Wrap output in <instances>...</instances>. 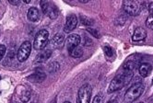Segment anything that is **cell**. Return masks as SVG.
<instances>
[{"label": "cell", "instance_id": "cell-1", "mask_svg": "<svg viewBox=\"0 0 153 103\" xmlns=\"http://www.w3.org/2000/svg\"><path fill=\"white\" fill-rule=\"evenodd\" d=\"M134 72H128V71H125L124 73H121L117 75L113 80L109 86V89H108V93H114L117 90L122 89L126 85H127L129 83V81L131 80V78L133 77V74Z\"/></svg>", "mask_w": 153, "mask_h": 103}, {"label": "cell", "instance_id": "cell-2", "mask_svg": "<svg viewBox=\"0 0 153 103\" xmlns=\"http://www.w3.org/2000/svg\"><path fill=\"white\" fill-rule=\"evenodd\" d=\"M145 90V87L141 82H137L134 84L132 87H130L125 94V100L128 103L137 100Z\"/></svg>", "mask_w": 153, "mask_h": 103}, {"label": "cell", "instance_id": "cell-3", "mask_svg": "<svg viewBox=\"0 0 153 103\" xmlns=\"http://www.w3.org/2000/svg\"><path fill=\"white\" fill-rule=\"evenodd\" d=\"M49 39V32L46 30H41L37 32L33 41V47L35 50H42L46 47Z\"/></svg>", "mask_w": 153, "mask_h": 103}, {"label": "cell", "instance_id": "cell-4", "mask_svg": "<svg viewBox=\"0 0 153 103\" xmlns=\"http://www.w3.org/2000/svg\"><path fill=\"white\" fill-rule=\"evenodd\" d=\"M92 89L89 84H85L81 86L78 92V98H76V103H90L91 98Z\"/></svg>", "mask_w": 153, "mask_h": 103}, {"label": "cell", "instance_id": "cell-5", "mask_svg": "<svg viewBox=\"0 0 153 103\" xmlns=\"http://www.w3.org/2000/svg\"><path fill=\"white\" fill-rule=\"evenodd\" d=\"M123 9L126 11V13L131 16H137L141 11V3L137 1H129L125 0L123 1Z\"/></svg>", "mask_w": 153, "mask_h": 103}, {"label": "cell", "instance_id": "cell-6", "mask_svg": "<svg viewBox=\"0 0 153 103\" xmlns=\"http://www.w3.org/2000/svg\"><path fill=\"white\" fill-rule=\"evenodd\" d=\"M31 51V44L30 41H24L20 45L17 53V58L19 62H24L28 59Z\"/></svg>", "mask_w": 153, "mask_h": 103}, {"label": "cell", "instance_id": "cell-7", "mask_svg": "<svg viewBox=\"0 0 153 103\" xmlns=\"http://www.w3.org/2000/svg\"><path fill=\"white\" fill-rule=\"evenodd\" d=\"M41 7H42V12L48 15V17L52 19H54L58 17V10L56 8V7L47 2V1H42L41 2Z\"/></svg>", "mask_w": 153, "mask_h": 103}, {"label": "cell", "instance_id": "cell-8", "mask_svg": "<svg viewBox=\"0 0 153 103\" xmlns=\"http://www.w3.org/2000/svg\"><path fill=\"white\" fill-rule=\"evenodd\" d=\"M78 26V18L76 15H69L65 19V24L64 27V31L65 33H69L74 30Z\"/></svg>", "mask_w": 153, "mask_h": 103}, {"label": "cell", "instance_id": "cell-9", "mask_svg": "<svg viewBox=\"0 0 153 103\" xmlns=\"http://www.w3.org/2000/svg\"><path fill=\"white\" fill-rule=\"evenodd\" d=\"M65 36L64 34L62 33H57L56 34L51 40L50 41V44H51V47L53 49H58V48H61L63 47L64 45V42H65Z\"/></svg>", "mask_w": 153, "mask_h": 103}, {"label": "cell", "instance_id": "cell-10", "mask_svg": "<svg viewBox=\"0 0 153 103\" xmlns=\"http://www.w3.org/2000/svg\"><path fill=\"white\" fill-rule=\"evenodd\" d=\"M80 36L79 34H71L67 38V47L68 50L79 46V44L80 43Z\"/></svg>", "mask_w": 153, "mask_h": 103}, {"label": "cell", "instance_id": "cell-11", "mask_svg": "<svg viewBox=\"0 0 153 103\" xmlns=\"http://www.w3.org/2000/svg\"><path fill=\"white\" fill-rule=\"evenodd\" d=\"M18 96H19V99H20V101L22 102H28L30 99V91L25 87H22L20 88V87H18Z\"/></svg>", "mask_w": 153, "mask_h": 103}, {"label": "cell", "instance_id": "cell-12", "mask_svg": "<svg viewBox=\"0 0 153 103\" xmlns=\"http://www.w3.org/2000/svg\"><path fill=\"white\" fill-rule=\"evenodd\" d=\"M152 71V65L149 63H142L139 65L138 72L142 77H148Z\"/></svg>", "mask_w": 153, "mask_h": 103}, {"label": "cell", "instance_id": "cell-13", "mask_svg": "<svg viewBox=\"0 0 153 103\" xmlns=\"http://www.w3.org/2000/svg\"><path fill=\"white\" fill-rule=\"evenodd\" d=\"M147 37V31L143 28H137L133 33V37L132 40L134 41H144Z\"/></svg>", "mask_w": 153, "mask_h": 103}, {"label": "cell", "instance_id": "cell-14", "mask_svg": "<svg viewBox=\"0 0 153 103\" xmlns=\"http://www.w3.org/2000/svg\"><path fill=\"white\" fill-rule=\"evenodd\" d=\"M31 82H35V83H41L42 81H45L46 78V74L45 72H42L41 70H37V72L33 73L31 76L28 77Z\"/></svg>", "mask_w": 153, "mask_h": 103}, {"label": "cell", "instance_id": "cell-15", "mask_svg": "<svg viewBox=\"0 0 153 103\" xmlns=\"http://www.w3.org/2000/svg\"><path fill=\"white\" fill-rule=\"evenodd\" d=\"M27 18L31 22H36L39 20L40 18V13H39V10L37 7H32L28 10V13H27Z\"/></svg>", "mask_w": 153, "mask_h": 103}, {"label": "cell", "instance_id": "cell-16", "mask_svg": "<svg viewBox=\"0 0 153 103\" xmlns=\"http://www.w3.org/2000/svg\"><path fill=\"white\" fill-rule=\"evenodd\" d=\"M138 65V60L137 59H128L126 63L124 64V69L125 71L128 72H134V70Z\"/></svg>", "mask_w": 153, "mask_h": 103}, {"label": "cell", "instance_id": "cell-17", "mask_svg": "<svg viewBox=\"0 0 153 103\" xmlns=\"http://www.w3.org/2000/svg\"><path fill=\"white\" fill-rule=\"evenodd\" d=\"M52 55V52L50 50H45L42 52H40L38 53V55L36 56V60L35 62L37 63H43L45 62L47 59H49Z\"/></svg>", "mask_w": 153, "mask_h": 103}, {"label": "cell", "instance_id": "cell-18", "mask_svg": "<svg viewBox=\"0 0 153 103\" xmlns=\"http://www.w3.org/2000/svg\"><path fill=\"white\" fill-rule=\"evenodd\" d=\"M68 53L71 57L73 58H80L83 54V50L81 47L79 46H76V47H74V48H71L68 50Z\"/></svg>", "mask_w": 153, "mask_h": 103}, {"label": "cell", "instance_id": "cell-19", "mask_svg": "<svg viewBox=\"0 0 153 103\" xmlns=\"http://www.w3.org/2000/svg\"><path fill=\"white\" fill-rule=\"evenodd\" d=\"M60 68V64L57 62H52L51 64H48V71L51 74L56 73Z\"/></svg>", "mask_w": 153, "mask_h": 103}, {"label": "cell", "instance_id": "cell-20", "mask_svg": "<svg viewBox=\"0 0 153 103\" xmlns=\"http://www.w3.org/2000/svg\"><path fill=\"white\" fill-rule=\"evenodd\" d=\"M80 20L82 22V24H84L85 26H88V28H90L91 25H93V20L91 19L90 18L86 17V16H83L81 15L80 16Z\"/></svg>", "mask_w": 153, "mask_h": 103}, {"label": "cell", "instance_id": "cell-21", "mask_svg": "<svg viewBox=\"0 0 153 103\" xmlns=\"http://www.w3.org/2000/svg\"><path fill=\"white\" fill-rule=\"evenodd\" d=\"M87 31L88 32H90L92 36H94L95 38H101V34H100V32L98 31L97 30H95V29H92V28H88L87 29Z\"/></svg>", "mask_w": 153, "mask_h": 103}, {"label": "cell", "instance_id": "cell-22", "mask_svg": "<svg viewBox=\"0 0 153 103\" xmlns=\"http://www.w3.org/2000/svg\"><path fill=\"white\" fill-rule=\"evenodd\" d=\"M146 26L150 29V30H153V15H149L146 20Z\"/></svg>", "mask_w": 153, "mask_h": 103}, {"label": "cell", "instance_id": "cell-23", "mask_svg": "<svg viewBox=\"0 0 153 103\" xmlns=\"http://www.w3.org/2000/svg\"><path fill=\"white\" fill-rule=\"evenodd\" d=\"M103 51H104L105 54H106L108 57H112L113 54H114L113 49H112L110 46H104V47H103Z\"/></svg>", "mask_w": 153, "mask_h": 103}, {"label": "cell", "instance_id": "cell-24", "mask_svg": "<svg viewBox=\"0 0 153 103\" xmlns=\"http://www.w3.org/2000/svg\"><path fill=\"white\" fill-rule=\"evenodd\" d=\"M92 103H103V96L100 93L98 94L94 99H93V101Z\"/></svg>", "mask_w": 153, "mask_h": 103}, {"label": "cell", "instance_id": "cell-25", "mask_svg": "<svg viewBox=\"0 0 153 103\" xmlns=\"http://www.w3.org/2000/svg\"><path fill=\"white\" fill-rule=\"evenodd\" d=\"M6 52H7V48H6L5 45L0 44V61L3 59V57H4Z\"/></svg>", "mask_w": 153, "mask_h": 103}, {"label": "cell", "instance_id": "cell-26", "mask_svg": "<svg viewBox=\"0 0 153 103\" xmlns=\"http://www.w3.org/2000/svg\"><path fill=\"white\" fill-rule=\"evenodd\" d=\"M84 39H85V41H84V45H85V46H89V45H91L92 44V41H91V38L85 36Z\"/></svg>", "mask_w": 153, "mask_h": 103}, {"label": "cell", "instance_id": "cell-27", "mask_svg": "<svg viewBox=\"0 0 153 103\" xmlns=\"http://www.w3.org/2000/svg\"><path fill=\"white\" fill-rule=\"evenodd\" d=\"M149 12L150 15H153V3H150L149 5Z\"/></svg>", "mask_w": 153, "mask_h": 103}, {"label": "cell", "instance_id": "cell-28", "mask_svg": "<svg viewBox=\"0 0 153 103\" xmlns=\"http://www.w3.org/2000/svg\"><path fill=\"white\" fill-rule=\"evenodd\" d=\"M9 3L12 4V5H19L20 2L19 1H12V0H9Z\"/></svg>", "mask_w": 153, "mask_h": 103}, {"label": "cell", "instance_id": "cell-29", "mask_svg": "<svg viewBox=\"0 0 153 103\" xmlns=\"http://www.w3.org/2000/svg\"><path fill=\"white\" fill-rule=\"evenodd\" d=\"M107 103H118V102H117L116 99H112V100H110V101H108Z\"/></svg>", "mask_w": 153, "mask_h": 103}, {"label": "cell", "instance_id": "cell-30", "mask_svg": "<svg viewBox=\"0 0 153 103\" xmlns=\"http://www.w3.org/2000/svg\"><path fill=\"white\" fill-rule=\"evenodd\" d=\"M79 2L80 3H88L89 1H88V0H79Z\"/></svg>", "mask_w": 153, "mask_h": 103}, {"label": "cell", "instance_id": "cell-31", "mask_svg": "<svg viewBox=\"0 0 153 103\" xmlns=\"http://www.w3.org/2000/svg\"><path fill=\"white\" fill-rule=\"evenodd\" d=\"M64 103H71V102H69V101H65V102H64Z\"/></svg>", "mask_w": 153, "mask_h": 103}, {"label": "cell", "instance_id": "cell-32", "mask_svg": "<svg viewBox=\"0 0 153 103\" xmlns=\"http://www.w3.org/2000/svg\"><path fill=\"white\" fill-rule=\"evenodd\" d=\"M139 103H144V102H139Z\"/></svg>", "mask_w": 153, "mask_h": 103}, {"label": "cell", "instance_id": "cell-33", "mask_svg": "<svg viewBox=\"0 0 153 103\" xmlns=\"http://www.w3.org/2000/svg\"><path fill=\"white\" fill-rule=\"evenodd\" d=\"M0 79H1V76H0Z\"/></svg>", "mask_w": 153, "mask_h": 103}]
</instances>
